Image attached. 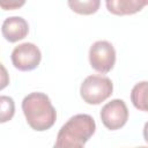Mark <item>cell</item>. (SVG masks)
<instances>
[{"label":"cell","instance_id":"cell-1","mask_svg":"<svg viewBox=\"0 0 148 148\" xmlns=\"http://www.w3.org/2000/svg\"><path fill=\"white\" fill-rule=\"evenodd\" d=\"M96 131V123L90 114L79 113L71 117L59 130L54 147L82 148Z\"/></svg>","mask_w":148,"mask_h":148},{"label":"cell","instance_id":"cell-2","mask_svg":"<svg viewBox=\"0 0 148 148\" xmlns=\"http://www.w3.org/2000/svg\"><path fill=\"white\" fill-rule=\"evenodd\" d=\"M22 111L28 125L37 132L51 128L57 120V111L44 92H31L22 101Z\"/></svg>","mask_w":148,"mask_h":148},{"label":"cell","instance_id":"cell-3","mask_svg":"<svg viewBox=\"0 0 148 148\" xmlns=\"http://www.w3.org/2000/svg\"><path fill=\"white\" fill-rule=\"evenodd\" d=\"M113 91L112 81L102 75L87 76L80 87V95L83 102L91 105H97L108 99Z\"/></svg>","mask_w":148,"mask_h":148},{"label":"cell","instance_id":"cell-4","mask_svg":"<svg viewBox=\"0 0 148 148\" xmlns=\"http://www.w3.org/2000/svg\"><path fill=\"white\" fill-rule=\"evenodd\" d=\"M90 66L101 74L109 73L116 62V50L108 40H97L89 49Z\"/></svg>","mask_w":148,"mask_h":148},{"label":"cell","instance_id":"cell-5","mask_svg":"<svg viewBox=\"0 0 148 148\" xmlns=\"http://www.w3.org/2000/svg\"><path fill=\"white\" fill-rule=\"evenodd\" d=\"M10 59L16 69L28 72L38 67L42 60V53L37 45L27 42L14 47Z\"/></svg>","mask_w":148,"mask_h":148},{"label":"cell","instance_id":"cell-6","mask_svg":"<svg viewBox=\"0 0 148 148\" xmlns=\"http://www.w3.org/2000/svg\"><path fill=\"white\" fill-rule=\"evenodd\" d=\"M99 117L103 125L110 130L116 131L121 128L128 119V109L123 99L116 98L108 102L101 110Z\"/></svg>","mask_w":148,"mask_h":148},{"label":"cell","instance_id":"cell-7","mask_svg":"<svg viewBox=\"0 0 148 148\" xmlns=\"http://www.w3.org/2000/svg\"><path fill=\"white\" fill-rule=\"evenodd\" d=\"M1 32L7 42L16 43L27 37L29 32V24L21 16H10L2 22Z\"/></svg>","mask_w":148,"mask_h":148},{"label":"cell","instance_id":"cell-8","mask_svg":"<svg viewBox=\"0 0 148 148\" xmlns=\"http://www.w3.org/2000/svg\"><path fill=\"white\" fill-rule=\"evenodd\" d=\"M106 9L113 15H133L142 10L143 6L139 0H105Z\"/></svg>","mask_w":148,"mask_h":148},{"label":"cell","instance_id":"cell-9","mask_svg":"<svg viewBox=\"0 0 148 148\" xmlns=\"http://www.w3.org/2000/svg\"><path fill=\"white\" fill-rule=\"evenodd\" d=\"M131 101L135 109L148 112V81H141L132 88Z\"/></svg>","mask_w":148,"mask_h":148},{"label":"cell","instance_id":"cell-10","mask_svg":"<svg viewBox=\"0 0 148 148\" xmlns=\"http://www.w3.org/2000/svg\"><path fill=\"white\" fill-rule=\"evenodd\" d=\"M67 5L76 14L91 15L99 9L101 0H67Z\"/></svg>","mask_w":148,"mask_h":148},{"label":"cell","instance_id":"cell-11","mask_svg":"<svg viewBox=\"0 0 148 148\" xmlns=\"http://www.w3.org/2000/svg\"><path fill=\"white\" fill-rule=\"evenodd\" d=\"M0 105H1V123H6L10 120L15 113V104L12 97L9 96H1L0 97Z\"/></svg>","mask_w":148,"mask_h":148},{"label":"cell","instance_id":"cell-12","mask_svg":"<svg viewBox=\"0 0 148 148\" xmlns=\"http://www.w3.org/2000/svg\"><path fill=\"white\" fill-rule=\"evenodd\" d=\"M27 0H0V7L3 10H15L21 8Z\"/></svg>","mask_w":148,"mask_h":148},{"label":"cell","instance_id":"cell-13","mask_svg":"<svg viewBox=\"0 0 148 148\" xmlns=\"http://www.w3.org/2000/svg\"><path fill=\"white\" fill-rule=\"evenodd\" d=\"M143 139H145V141L148 143V121L143 125Z\"/></svg>","mask_w":148,"mask_h":148},{"label":"cell","instance_id":"cell-14","mask_svg":"<svg viewBox=\"0 0 148 148\" xmlns=\"http://www.w3.org/2000/svg\"><path fill=\"white\" fill-rule=\"evenodd\" d=\"M140 2H141V5L145 7V6H147L148 5V0H139Z\"/></svg>","mask_w":148,"mask_h":148}]
</instances>
